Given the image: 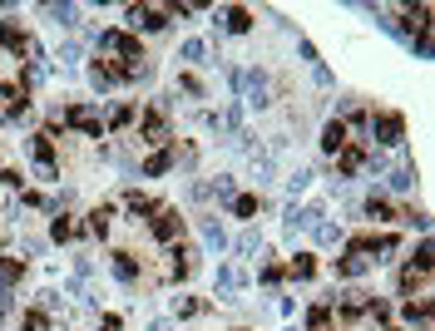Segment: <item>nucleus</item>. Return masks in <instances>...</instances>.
I'll use <instances>...</instances> for the list:
<instances>
[{"label":"nucleus","instance_id":"393cba45","mask_svg":"<svg viewBox=\"0 0 435 331\" xmlns=\"http://www.w3.org/2000/svg\"><path fill=\"white\" fill-rule=\"evenodd\" d=\"M287 272H292V277H297V282H307V277H312V272H317V262H312V257H307V252H297V257H292V262H287Z\"/></svg>","mask_w":435,"mask_h":331},{"label":"nucleus","instance_id":"423d86ee","mask_svg":"<svg viewBox=\"0 0 435 331\" xmlns=\"http://www.w3.org/2000/svg\"><path fill=\"white\" fill-rule=\"evenodd\" d=\"M149 227H154V237H159V242H173V237L183 232V218H178V208H163V203H159Z\"/></svg>","mask_w":435,"mask_h":331},{"label":"nucleus","instance_id":"a878e982","mask_svg":"<svg viewBox=\"0 0 435 331\" xmlns=\"http://www.w3.org/2000/svg\"><path fill=\"white\" fill-rule=\"evenodd\" d=\"M242 287V272L237 267H218V292H237Z\"/></svg>","mask_w":435,"mask_h":331},{"label":"nucleus","instance_id":"79ce46f5","mask_svg":"<svg viewBox=\"0 0 435 331\" xmlns=\"http://www.w3.org/2000/svg\"><path fill=\"white\" fill-rule=\"evenodd\" d=\"M198 312H203V302H193V297L178 302V317H198Z\"/></svg>","mask_w":435,"mask_h":331},{"label":"nucleus","instance_id":"9d476101","mask_svg":"<svg viewBox=\"0 0 435 331\" xmlns=\"http://www.w3.org/2000/svg\"><path fill=\"white\" fill-rule=\"evenodd\" d=\"M361 163H366V148H361V143H346V148L336 153V183H341V178H356Z\"/></svg>","mask_w":435,"mask_h":331},{"label":"nucleus","instance_id":"7c9ffc66","mask_svg":"<svg viewBox=\"0 0 435 331\" xmlns=\"http://www.w3.org/2000/svg\"><path fill=\"white\" fill-rule=\"evenodd\" d=\"M257 247H262V237H257V227H247V232L237 237V252H242V257H252Z\"/></svg>","mask_w":435,"mask_h":331},{"label":"nucleus","instance_id":"412c9836","mask_svg":"<svg viewBox=\"0 0 435 331\" xmlns=\"http://www.w3.org/2000/svg\"><path fill=\"white\" fill-rule=\"evenodd\" d=\"M124 208H129L134 218H154V208H159V203H154V198H144V193H124Z\"/></svg>","mask_w":435,"mask_h":331},{"label":"nucleus","instance_id":"1a4fd4ad","mask_svg":"<svg viewBox=\"0 0 435 331\" xmlns=\"http://www.w3.org/2000/svg\"><path fill=\"white\" fill-rule=\"evenodd\" d=\"M0 45H5V50L20 60V55H30V45H35V40H30V35H25L15 20H0Z\"/></svg>","mask_w":435,"mask_h":331},{"label":"nucleus","instance_id":"5701e85b","mask_svg":"<svg viewBox=\"0 0 435 331\" xmlns=\"http://www.w3.org/2000/svg\"><path fill=\"white\" fill-rule=\"evenodd\" d=\"M366 267H371V262H361V257H351V252H346L341 262H331V272H336V277H361Z\"/></svg>","mask_w":435,"mask_h":331},{"label":"nucleus","instance_id":"20e7f679","mask_svg":"<svg viewBox=\"0 0 435 331\" xmlns=\"http://www.w3.org/2000/svg\"><path fill=\"white\" fill-rule=\"evenodd\" d=\"M366 124H371V134H376L381 143H406V119H401V114H371Z\"/></svg>","mask_w":435,"mask_h":331},{"label":"nucleus","instance_id":"9b49d317","mask_svg":"<svg viewBox=\"0 0 435 331\" xmlns=\"http://www.w3.org/2000/svg\"><path fill=\"white\" fill-rule=\"evenodd\" d=\"M168 139V119H163V109H149L144 114V143H163Z\"/></svg>","mask_w":435,"mask_h":331},{"label":"nucleus","instance_id":"f257e3e1","mask_svg":"<svg viewBox=\"0 0 435 331\" xmlns=\"http://www.w3.org/2000/svg\"><path fill=\"white\" fill-rule=\"evenodd\" d=\"M396 247H401V242H396L391 232H366V237H351V247H346V252H351V257H361V262H371V257H376V262H386Z\"/></svg>","mask_w":435,"mask_h":331},{"label":"nucleus","instance_id":"a18cd8bd","mask_svg":"<svg viewBox=\"0 0 435 331\" xmlns=\"http://www.w3.org/2000/svg\"><path fill=\"white\" fill-rule=\"evenodd\" d=\"M386 331H396V327H386Z\"/></svg>","mask_w":435,"mask_h":331},{"label":"nucleus","instance_id":"f03ea898","mask_svg":"<svg viewBox=\"0 0 435 331\" xmlns=\"http://www.w3.org/2000/svg\"><path fill=\"white\" fill-rule=\"evenodd\" d=\"M100 50H104V55H119L124 65H129V60H144L139 40H134V35H124V30H100Z\"/></svg>","mask_w":435,"mask_h":331},{"label":"nucleus","instance_id":"473e14b6","mask_svg":"<svg viewBox=\"0 0 435 331\" xmlns=\"http://www.w3.org/2000/svg\"><path fill=\"white\" fill-rule=\"evenodd\" d=\"M341 114H346V124H351V129H366V109H361V104H351V99H346Z\"/></svg>","mask_w":435,"mask_h":331},{"label":"nucleus","instance_id":"f704fd0d","mask_svg":"<svg viewBox=\"0 0 435 331\" xmlns=\"http://www.w3.org/2000/svg\"><path fill=\"white\" fill-rule=\"evenodd\" d=\"M416 287H426V272L406 267V272H401V292H416Z\"/></svg>","mask_w":435,"mask_h":331},{"label":"nucleus","instance_id":"2f4dec72","mask_svg":"<svg viewBox=\"0 0 435 331\" xmlns=\"http://www.w3.org/2000/svg\"><path fill=\"white\" fill-rule=\"evenodd\" d=\"M50 232H55V237L65 242V237H75V222L65 218V213H55V218H50Z\"/></svg>","mask_w":435,"mask_h":331},{"label":"nucleus","instance_id":"cd10ccee","mask_svg":"<svg viewBox=\"0 0 435 331\" xmlns=\"http://www.w3.org/2000/svg\"><path fill=\"white\" fill-rule=\"evenodd\" d=\"M312 227H317V242H326V247H331V242H341V227H336V222L312 218Z\"/></svg>","mask_w":435,"mask_h":331},{"label":"nucleus","instance_id":"f3484780","mask_svg":"<svg viewBox=\"0 0 435 331\" xmlns=\"http://www.w3.org/2000/svg\"><path fill=\"white\" fill-rule=\"evenodd\" d=\"M168 168H173V153H168V148H159V153L144 158V178H159V173H168Z\"/></svg>","mask_w":435,"mask_h":331},{"label":"nucleus","instance_id":"4c0bfd02","mask_svg":"<svg viewBox=\"0 0 435 331\" xmlns=\"http://www.w3.org/2000/svg\"><path fill=\"white\" fill-rule=\"evenodd\" d=\"M178 55H183V60H203L208 50H203V40H183V50H178Z\"/></svg>","mask_w":435,"mask_h":331},{"label":"nucleus","instance_id":"7ed1b4c3","mask_svg":"<svg viewBox=\"0 0 435 331\" xmlns=\"http://www.w3.org/2000/svg\"><path fill=\"white\" fill-rule=\"evenodd\" d=\"M124 20H129L134 30H163V25H168V10H163V5H129Z\"/></svg>","mask_w":435,"mask_h":331},{"label":"nucleus","instance_id":"39448f33","mask_svg":"<svg viewBox=\"0 0 435 331\" xmlns=\"http://www.w3.org/2000/svg\"><path fill=\"white\" fill-rule=\"evenodd\" d=\"M60 119H65V124H75V129H85V139H100V134H104V124H100L95 104H70Z\"/></svg>","mask_w":435,"mask_h":331},{"label":"nucleus","instance_id":"58836bf2","mask_svg":"<svg viewBox=\"0 0 435 331\" xmlns=\"http://www.w3.org/2000/svg\"><path fill=\"white\" fill-rule=\"evenodd\" d=\"M307 183H312V173H307V168H297V173H292V178H287V193H302V188H307Z\"/></svg>","mask_w":435,"mask_h":331},{"label":"nucleus","instance_id":"dca6fc26","mask_svg":"<svg viewBox=\"0 0 435 331\" xmlns=\"http://www.w3.org/2000/svg\"><path fill=\"white\" fill-rule=\"evenodd\" d=\"M198 232H203V242H208L213 252L227 247V232H222V222H218V218H203V222H198Z\"/></svg>","mask_w":435,"mask_h":331},{"label":"nucleus","instance_id":"2eb2a0df","mask_svg":"<svg viewBox=\"0 0 435 331\" xmlns=\"http://www.w3.org/2000/svg\"><path fill=\"white\" fill-rule=\"evenodd\" d=\"M366 302H371V297H366V292H346V297H341V302H336V312H341V317H346V322H356V317H361V312H366Z\"/></svg>","mask_w":435,"mask_h":331},{"label":"nucleus","instance_id":"a19ab883","mask_svg":"<svg viewBox=\"0 0 435 331\" xmlns=\"http://www.w3.org/2000/svg\"><path fill=\"white\" fill-rule=\"evenodd\" d=\"M178 89H183V94H193V99H198V94H203V85H198V80H193V75H183V80H178Z\"/></svg>","mask_w":435,"mask_h":331},{"label":"nucleus","instance_id":"37998d69","mask_svg":"<svg viewBox=\"0 0 435 331\" xmlns=\"http://www.w3.org/2000/svg\"><path fill=\"white\" fill-rule=\"evenodd\" d=\"M45 327H50L45 312H30V317H25V331H45Z\"/></svg>","mask_w":435,"mask_h":331},{"label":"nucleus","instance_id":"b1692460","mask_svg":"<svg viewBox=\"0 0 435 331\" xmlns=\"http://www.w3.org/2000/svg\"><path fill=\"white\" fill-rule=\"evenodd\" d=\"M307 331H331V307H326V302H317V307L307 312Z\"/></svg>","mask_w":435,"mask_h":331},{"label":"nucleus","instance_id":"6ab92c4d","mask_svg":"<svg viewBox=\"0 0 435 331\" xmlns=\"http://www.w3.org/2000/svg\"><path fill=\"white\" fill-rule=\"evenodd\" d=\"M401 312H406V322H416L421 331H431V302H426V297H421V302H406Z\"/></svg>","mask_w":435,"mask_h":331},{"label":"nucleus","instance_id":"c85d7f7f","mask_svg":"<svg viewBox=\"0 0 435 331\" xmlns=\"http://www.w3.org/2000/svg\"><path fill=\"white\" fill-rule=\"evenodd\" d=\"M45 15L60 20V25H80V20H75V5H45Z\"/></svg>","mask_w":435,"mask_h":331},{"label":"nucleus","instance_id":"4be33fe9","mask_svg":"<svg viewBox=\"0 0 435 331\" xmlns=\"http://www.w3.org/2000/svg\"><path fill=\"white\" fill-rule=\"evenodd\" d=\"M114 277H119V282H139V262H134L129 252H114Z\"/></svg>","mask_w":435,"mask_h":331},{"label":"nucleus","instance_id":"c03bdc74","mask_svg":"<svg viewBox=\"0 0 435 331\" xmlns=\"http://www.w3.org/2000/svg\"><path fill=\"white\" fill-rule=\"evenodd\" d=\"M104 331H119V317H104Z\"/></svg>","mask_w":435,"mask_h":331},{"label":"nucleus","instance_id":"c9c22d12","mask_svg":"<svg viewBox=\"0 0 435 331\" xmlns=\"http://www.w3.org/2000/svg\"><path fill=\"white\" fill-rule=\"evenodd\" d=\"M90 232H100V237L109 232V208H95V213H90Z\"/></svg>","mask_w":435,"mask_h":331},{"label":"nucleus","instance_id":"0eeeda50","mask_svg":"<svg viewBox=\"0 0 435 331\" xmlns=\"http://www.w3.org/2000/svg\"><path fill=\"white\" fill-rule=\"evenodd\" d=\"M30 153H35V163H40L45 178H60V168H55V134H35L30 139Z\"/></svg>","mask_w":435,"mask_h":331},{"label":"nucleus","instance_id":"c756f323","mask_svg":"<svg viewBox=\"0 0 435 331\" xmlns=\"http://www.w3.org/2000/svg\"><path fill=\"white\" fill-rule=\"evenodd\" d=\"M232 213H237V218H252V213H257V198H252V193H237V198H232Z\"/></svg>","mask_w":435,"mask_h":331},{"label":"nucleus","instance_id":"4468645a","mask_svg":"<svg viewBox=\"0 0 435 331\" xmlns=\"http://www.w3.org/2000/svg\"><path fill=\"white\" fill-rule=\"evenodd\" d=\"M366 213H371L376 222H396V218H401V213L391 208V198H386V193H371V198H366Z\"/></svg>","mask_w":435,"mask_h":331},{"label":"nucleus","instance_id":"6e6552de","mask_svg":"<svg viewBox=\"0 0 435 331\" xmlns=\"http://www.w3.org/2000/svg\"><path fill=\"white\" fill-rule=\"evenodd\" d=\"M232 80L242 85V94H247V104H257V109L267 104V80H262L257 70H232Z\"/></svg>","mask_w":435,"mask_h":331},{"label":"nucleus","instance_id":"f8f14e48","mask_svg":"<svg viewBox=\"0 0 435 331\" xmlns=\"http://www.w3.org/2000/svg\"><path fill=\"white\" fill-rule=\"evenodd\" d=\"M346 143H351V139H346V124H341V119H331V124L322 129V148L331 153V158H336V153H341Z\"/></svg>","mask_w":435,"mask_h":331},{"label":"nucleus","instance_id":"e433bc0d","mask_svg":"<svg viewBox=\"0 0 435 331\" xmlns=\"http://www.w3.org/2000/svg\"><path fill=\"white\" fill-rule=\"evenodd\" d=\"M109 124H114V129H124V124H134V109H129V104H119V109H109Z\"/></svg>","mask_w":435,"mask_h":331},{"label":"nucleus","instance_id":"49530a36","mask_svg":"<svg viewBox=\"0 0 435 331\" xmlns=\"http://www.w3.org/2000/svg\"><path fill=\"white\" fill-rule=\"evenodd\" d=\"M237 331H242V327H237Z\"/></svg>","mask_w":435,"mask_h":331},{"label":"nucleus","instance_id":"bb28decb","mask_svg":"<svg viewBox=\"0 0 435 331\" xmlns=\"http://www.w3.org/2000/svg\"><path fill=\"white\" fill-rule=\"evenodd\" d=\"M15 282H20V262H15V257H0V292L15 287Z\"/></svg>","mask_w":435,"mask_h":331},{"label":"nucleus","instance_id":"aec40b11","mask_svg":"<svg viewBox=\"0 0 435 331\" xmlns=\"http://www.w3.org/2000/svg\"><path fill=\"white\" fill-rule=\"evenodd\" d=\"M222 25H227L232 35H242V30H252V15H247L242 5H232V10H222Z\"/></svg>","mask_w":435,"mask_h":331},{"label":"nucleus","instance_id":"ea45409f","mask_svg":"<svg viewBox=\"0 0 435 331\" xmlns=\"http://www.w3.org/2000/svg\"><path fill=\"white\" fill-rule=\"evenodd\" d=\"M277 282H282V267L267 262V267H262V287H277Z\"/></svg>","mask_w":435,"mask_h":331},{"label":"nucleus","instance_id":"a211bd4d","mask_svg":"<svg viewBox=\"0 0 435 331\" xmlns=\"http://www.w3.org/2000/svg\"><path fill=\"white\" fill-rule=\"evenodd\" d=\"M386 183H391V193H406V188H416V168H411V163H401V168H391V173H386Z\"/></svg>","mask_w":435,"mask_h":331},{"label":"nucleus","instance_id":"ddd939ff","mask_svg":"<svg viewBox=\"0 0 435 331\" xmlns=\"http://www.w3.org/2000/svg\"><path fill=\"white\" fill-rule=\"evenodd\" d=\"M90 85H95V89H114V85H119V70H114L109 60H95V65H90Z\"/></svg>","mask_w":435,"mask_h":331},{"label":"nucleus","instance_id":"72a5a7b5","mask_svg":"<svg viewBox=\"0 0 435 331\" xmlns=\"http://www.w3.org/2000/svg\"><path fill=\"white\" fill-rule=\"evenodd\" d=\"M411 267L431 277V242H421V247H416V257H411Z\"/></svg>","mask_w":435,"mask_h":331}]
</instances>
